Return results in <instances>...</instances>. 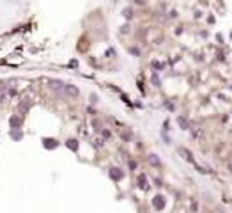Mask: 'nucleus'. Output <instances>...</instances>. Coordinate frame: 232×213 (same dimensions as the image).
Wrapping results in <instances>:
<instances>
[{
  "label": "nucleus",
  "mask_w": 232,
  "mask_h": 213,
  "mask_svg": "<svg viewBox=\"0 0 232 213\" xmlns=\"http://www.w3.org/2000/svg\"><path fill=\"white\" fill-rule=\"evenodd\" d=\"M149 160H151V162L154 163V165H158V163H160L158 160H156V158H154V154H151V158H149Z\"/></svg>",
  "instance_id": "obj_3"
},
{
  "label": "nucleus",
  "mask_w": 232,
  "mask_h": 213,
  "mask_svg": "<svg viewBox=\"0 0 232 213\" xmlns=\"http://www.w3.org/2000/svg\"><path fill=\"white\" fill-rule=\"evenodd\" d=\"M62 89L66 91V94H69V96H78V89L74 85H64Z\"/></svg>",
  "instance_id": "obj_1"
},
{
  "label": "nucleus",
  "mask_w": 232,
  "mask_h": 213,
  "mask_svg": "<svg viewBox=\"0 0 232 213\" xmlns=\"http://www.w3.org/2000/svg\"><path fill=\"white\" fill-rule=\"evenodd\" d=\"M154 206H156L158 210H161L163 206H165V203H163V197H160V195H158V197H154Z\"/></svg>",
  "instance_id": "obj_2"
}]
</instances>
